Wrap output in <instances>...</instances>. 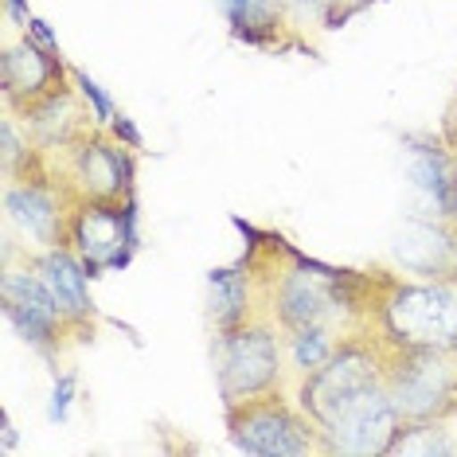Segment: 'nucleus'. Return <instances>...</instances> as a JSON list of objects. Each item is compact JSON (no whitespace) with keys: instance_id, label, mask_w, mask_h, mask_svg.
Returning <instances> with one entry per match:
<instances>
[{"instance_id":"nucleus-1","label":"nucleus","mask_w":457,"mask_h":457,"mask_svg":"<svg viewBox=\"0 0 457 457\" xmlns=\"http://www.w3.org/2000/svg\"><path fill=\"white\" fill-rule=\"evenodd\" d=\"M387 345L376 328L340 337L325 368L301 379L297 403L317 422L325 453H387L399 434V411L387 391Z\"/></svg>"},{"instance_id":"nucleus-2","label":"nucleus","mask_w":457,"mask_h":457,"mask_svg":"<svg viewBox=\"0 0 457 457\" xmlns=\"http://www.w3.org/2000/svg\"><path fill=\"white\" fill-rule=\"evenodd\" d=\"M371 328L399 348L457 352V278H395Z\"/></svg>"},{"instance_id":"nucleus-3","label":"nucleus","mask_w":457,"mask_h":457,"mask_svg":"<svg viewBox=\"0 0 457 457\" xmlns=\"http://www.w3.org/2000/svg\"><path fill=\"white\" fill-rule=\"evenodd\" d=\"M227 414V434H231L235 450L254 453V457H305V453H325L317 422L305 414V407H294L282 391L258 395V399L223 407Z\"/></svg>"},{"instance_id":"nucleus-4","label":"nucleus","mask_w":457,"mask_h":457,"mask_svg":"<svg viewBox=\"0 0 457 457\" xmlns=\"http://www.w3.org/2000/svg\"><path fill=\"white\" fill-rule=\"evenodd\" d=\"M215 379H220L223 407L282 391V340L270 313L215 332Z\"/></svg>"},{"instance_id":"nucleus-5","label":"nucleus","mask_w":457,"mask_h":457,"mask_svg":"<svg viewBox=\"0 0 457 457\" xmlns=\"http://www.w3.org/2000/svg\"><path fill=\"white\" fill-rule=\"evenodd\" d=\"M332 274L337 266H325L317 258H305L297 251H289V266L270 270V278L258 274L262 282V297H266V313L282 332H297V328H313V325H328L340 328L348 325L345 313L332 301Z\"/></svg>"},{"instance_id":"nucleus-6","label":"nucleus","mask_w":457,"mask_h":457,"mask_svg":"<svg viewBox=\"0 0 457 457\" xmlns=\"http://www.w3.org/2000/svg\"><path fill=\"white\" fill-rule=\"evenodd\" d=\"M387 345V340H383ZM387 391L399 422H422L457 407V363L453 352L438 348H399L387 345Z\"/></svg>"},{"instance_id":"nucleus-7","label":"nucleus","mask_w":457,"mask_h":457,"mask_svg":"<svg viewBox=\"0 0 457 457\" xmlns=\"http://www.w3.org/2000/svg\"><path fill=\"white\" fill-rule=\"evenodd\" d=\"M63 153V169L55 180L67 188L75 204L87 200H129L133 195V149L110 137V129H87L79 141H71Z\"/></svg>"},{"instance_id":"nucleus-8","label":"nucleus","mask_w":457,"mask_h":457,"mask_svg":"<svg viewBox=\"0 0 457 457\" xmlns=\"http://www.w3.org/2000/svg\"><path fill=\"white\" fill-rule=\"evenodd\" d=\"M67 243L75 246V254L87 262L90 278L110 274V270H126L141 246L137 231V200H87L75 204L67 223Z\"/></svg>"},{"instance_id":"nucleus-9","label":"nucleus","mask_w":457,"mask_h":457,"mask_svg":"<svg viewBox=\"0 0 457 457\" xmlns=\"http://www.w3.org/2000/svg\"><path fill=\"white\" fill-rule=\"evenodd\" d=\"M75 212V200L67 188L55 180V172L36 169L24 176H12L4 184V223L12 238H24L32 251H47V246L67 243V223Z\"/></svg>"},{"instance_id":"nucleus-10","label":"nucleus","mask_w":457,"mask_h":457,"mask_svg":"<svg viewBox=\"0 0 457 457\" xmlns=\"http://www.w3.org/2000/svg\"><path fill=\"white\" fill-rule=\"evenodd\" d=\"M0 309H4L8 325L20 332V340L47 360L59 356L63 337H75L67 317L59 313L55 297L47 294L44 278L36 274V266L28 258H24V270L4 262V274H0Z\"/></svg>"},{"instance_id":"nucleus-11","label":"nucleus","mask_w":457,"mask_h":457,"mask_svg":"<svg viewBox=\"0 0 457 457\" xmlns=\"http://www.w3.org/2000/svg\"><path fill=\"white\" fill-rule=\"evenodd\" d=\"M71 67L63 63L59 51H44L32 39H16L0 55V87H4V106L8 113L24 118L36 106H44L47 98H55L59 90H67Z\"/></svg>"},{"instance_id":"nucleus-12","label":"nucleus","mask_w":457,"mask_h":457,"mask_svg":"<svg viewBox=\"0 0 457 457\" xmlns=\"http://www.w3.org/2000/svg\"><path fill=\"white\" fill-rule=\"evenodd\" d=\"M28 262H32L36 274L44 278L47 294L55 297V305H59V313L67 317L71 332H75L79 340L95 337L98 309H95V301H90V270L75 254V246H71V243L47 246V251L28 254Z\"/></svg>"},{"instance_id":"nucleus-13","label":"nucleus","mask_w":457,"mask_h":457,"mask_svg":"<svg viewBox=\"0 0 457 457\" xmlns=\"http://www.w3.org/2000/svg\"><path fill=\"white\" fill-rule=\"evenodd\" d=\"M395 258L414 278H457V227L450 220L411 215L395 238Z\"/></svg>"},{"instance_id":"nucleus-14","label":"nucleus","mask_w":457,"mask_h":457,"mask_svg":"<svg viewBox=\"0 0 457 457\" xmlns=\"http://www.w3.org/2000/svg\"><path fill=\"white\" fill-rule=\"evenodd\" d=\"M407 149V176L414 192H422L434 204L438 220H453L457 207V164L442 141L434 137H403Z\"/></svg>"},{"instance_id":"nucleus-15","label":"nucleus","mask_w":457,"mask_h":457,"mask_svg":"<svg viewBox=\"0 0 457 457\" xmlns=\"http://www.w3.org/2000/svg\"><path fill=\"white\" fill-rule=\"evenodd\" d=\"M215 4L223 8L231 36L243 39L246 47H266V51L305 47L301 39H294L286 0H215Z\"/></svg>"},{"instance_id":"nucleus-16","label":"nucleus","mask_w":457,"mask_h":457,"mask_svg":"<svg viewBox=\"0 0 457 457\" xmlns=\"http://www.w3.org/2000/svg\"><path fill=\"white\" fill-rule=\"evenodd\" d=\"M254 286H258V274L251 262L243 266H220L207 274V289H212V325L215 332H227V328H238L246 320L262 317L254 305Z\"/></svg>"},{"instance_id":"nucleus-17","label":"nucleus","mask_w":457,"mask_h":457,"mask_svg":"<svg viewBox=\"0 0 457 457\" xmlns=\"http://www.w3.org/2000/svg\"><path fill=\"white\" fill-rule=\"evenodd\" d=\"M445 422H450L445 414H438V419H422V422H403L387 453H411V457L457 453V442L450 438L453 430H445Z\"/></svg>"},{"instance_id":"nucleus-18","label":"nucleus","mask_w":457,"mask_h":457,"mask_svg":"<svg viewBox=\"0 0 457 457\" xmlns=\"http://www.w3.org/2000/svg\"><path fill=\"white\" fill-rule=\"evenodd\" d=\"M340 337L337 328L328 325H313V328H297V332H286V352H289V363L301 379L313 376L317 368H325L328 356L337 352Z\"/></svg>"},{"instance_id":"nucleus-19","label":"nucleus","mask_w":457,"mask_h":457,"mask_svg":"<svg viewBox=\"0 0 457 457\" xmlns=\"http://www.w3.org/2000/svg\"><path fill=\"white\" fill-rule=\"evenodd\" d=\"M71 82H75L79 98L90 106V118H95V126H98V129H106L110 121H113V113H118V110H113V102H110V95L98 87L95 79L87 75V71H79V67H71Z\"/></svg>"},{"instance_id":"nucleus-20","label":"nucleus","mask_w":457,"mask_h":457,"mask_svg":"<svg viewBox=\"0 0 457 457\" xmlns=\"http://www.w3.org/2000/svg\"><path fill=\"white\" fill-rule=\"evenodd\" d=\"M75 395H79V376H75V371H59V376H55V387H51V407H47V419L55 422V426H63V422L71 419Z\"/></svg>"},{"instance_id":"nucleus-21","label":"nucleus","mask_w":457,"mask_h":457,"mask_svg":"<svg viewBox=\"0 0 457 457\" xmlns=\"http://www.w3.org/2000/svg\"><path fill=\"white\" fill-rule=\"evenodd\" d=\"M106 129H110V137H113V141H121V145H126V149H133V153L145 149V137H141V129L133 126V118H129V113H121V110H118Z\"/></svg>"},{"instance_id":"nucleus-22","label":"nucleus","mask_w":457,"mask_h":457,"mask_svg":"<svg viewBox=\"0 0 457 457\" xmlns=\"http://www.w3.org/2000/svg\"><path fill=\"white\" fill-rule=\"evenodd\" d=\"M24 36L32 39V44H39L44 51H59V39H55V32H51V24L47 20H39V16H32L24 24Z\"/></svg>"},{"instance_id":"nucleus-23","label":"nucleus","mask_w":457,"mask_h":457,"mask_svg":"<svg viewBox=\"0 0 457 457\" xmlns=\"http://www.w3.org/2000/svg\"><path fill=\"white\" fill-rule=\"evenodd\" d=\"M4 8H8V16H12V24H20V28H24L28 20H32V12H28L24 0H4Z\"/></svg>"},{"instance_id":"nucleus-24","label":"nucleus","mask_w":457,"mask_h":457,"mask_svg":"<svg viewBox=\"0 0 457 457\" xmlns=\"http://www.w3.org/2000/svg\"><path fill=\"white\" fill-rule=\"evenodd\" d=\"M0 445H4V450H16V426H12V414L4 411V419H0Z\"/></svg>"},{"instance_id":"nucleus-25","label":"nucleus","mask_w":457,"mask_h":457,"mask_svg":"<svg viewBox=\"0 0 457 457\" xmlns=\"http://www.w3.org/2000/svg\"><path fill=\"white\" fill-rule=\"evenodd\" d=\"M445 129H450V141H457V98H453V110H450V121H445Z\"/></svg>"},{"instance_id":"nucleus-26","label":"nucleus","mask_w":457,"mask_h":457,"mask_svg":"<svg viewBox=\"0 0 457 457\" xmlns=\"http://www.w3.org/2000/svg\"><path fill=\"white\" fill-rule=\"evenodd\" d=\"M450 223H453V227H457V207H453V220H450Z\"/></svg>"}]
</instances>
